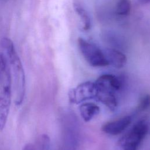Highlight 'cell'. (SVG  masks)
Listing matches in <instances>:
<instances>
[{"mask_svg": "<svg viewBox=\"0 0 150 150\" xmlns=\"http://www.w3.org/2000/svg\"><path fill=\"white\" fill-rule=\"evenodd\" d=\"M1 43L5 51L10 67L15 103L16 105L19 106L23 103L26 93V78L23 66L13 42L8 38H4Z\"/></svg>", "mask_w": 150, "mask_h": 150, "instance_id": "6da1fadb", "label": "cell"}, {"mask_svg": "<svg viewBox=\"0 0 150 150\" xmlns=\"http://www.w3.org/2000/svg\"><path fill=\"white\" fill-rule=\"evenodd\" d=\"M97 90L95 82L86 81L80 84L75 88L71 89L69 93V98L74 104L83 103L91 99H96Z\"/></svg>", "mask_w": 150, "mask_h": 150, "instance_id": "8992f818", "label": "cell"}, {"mask_svg": "<svg viewBox=\"0 0 150 150\" xmlns=\"http://www.w3.org/2000/svg\"><path fill=\"white\" fill-rule=\"evenodd\" d=\"M150 105V95L146 94L141 98L136 111L137 112L143 111Z\"/></svg>", "mask_w": 150, "mask_h": 150, "instance_id": "9a60e30c", "label": "cell"}, {"mask_svg": "<svg viewBox=\"0 0 150 150\" xmlns=\"http://www.w3.org/2000/svg\"><path fill=\"white\" fill-rule=\"evenodd\" d=\"M96 100L101 102L112 111L115 110L117 107V100L115 94L97 91Z\"/></svg>", "mask_w": 150, "mask_h": 150, "instance_id": "7c38bea8", "label": "cell"}, {"mask_svg": "<svg viewBox=\"0 0 150 150\" xmlns=\"http://www.w3.org/2000/svg\"><path fill=\"white\" fill-rule=\"evenodd\" d=\"M98 92L115 94L123 86L122 80L112 74H104L100 76L95 81Z\"/></svg>", "mask_w": 150, "mask_h": 150, "instance_id": "52a82bcc", "label": "cell"}, {"mask_svg": "<svg viewBox=\"0 0 150 150\" xmlns=\"http://www.w3.org/2000/svg\"><path fill=\"white\" fill-rule=\"evenodd\" d=\"M73 6L83 24V29L86 30L90 29L91 25V18L83 2L80 0H73Z\"/></svg>", "mask_w": 150, "mask_h": 150, "instance_id": "30bf717a", "label": "cell"}, {"mask_svg": "<svg viewBox=\"0 0 150 150\" xmlns=\"http://www.w3.org/2000/svg\"><path fill=\"white\" fill-rule=\"evenodd\" d=\"M131 9L130 0H118L116 4V12L120 16L128 15Z\"/></svg>", "mask_w": 150, "mask_h": 150, "instance_id": "4fadbf2b", "label": "cell"}, {"mask_svg": "<svg viewBox=\"0 0 150 150\" xmlns=\"http://www.w3.org/2000/svg\"><path fill=\"white\" fill-rule=\"evenodd\" d=\"M149 129L148 121L142 119L134 126L119 141L118 150H137Z\"/></svg>", "mask_w": 150, "mask_h": 150, "instance_id": "3957f363", "label": "cell"}, {"mask_svg": "<svg viewBox=\"0 0 150 150\" xmlns=\"http://www.w3.org/2000/svg\"><path fill=\"white\" fill-rule=\"evenodd\" d=\"M12 81L6 57L0 53V132L7 122L12 100Z\"/></svg>", "mask_w": 150, "mask_h": 150, "instance_id": "7a4b0ae2", "label": "cell"}, {"mask_svg": "<svg viewBox=\"0 0 150 150\" xmlns=\"http://www.w3.org/2000/svg\"><path fill=\"white\" fill-rule=\"evenodd\" d=\"M78 127L72 115L63 120V150H76L78 144Z\"/></svg>", "mask_w": 150, "mask_h": 150, "instance_id": "5b68a950", "label": "cell"}, {"mask_svg": "<svg viewBox=\"0 0 150 150\" xmlns=\"http://www.w3.org/2000/svg\"><path fill=\"white\" fill-rule=\"evenodd\" d=\"M79 49L87 62L93 67H103L108 65L103 50L96 45L82 38L78 39Z\"/></svg>", "mask_w": 150, "mask_h": 150, "instance_id": "277c9868", "label": "cell"}, {"mask_svg": "<svg viewBox=\"0 0 150 150\" xmlns=\"http://www.w3.org/2000/svg\"><path fill=\"white\" fill-rule=\"evenodd\" d=\"M22 150H36V148L33 144L28 143L24 145Z\"/></svg>", "mask_w": 150, "mask_h": 150, "instance_id": "e0dca14e", "label": "cell"}, {"mask_svg": "<svg viewBox=\"0 0 150 150\" xmlns=\"http://www.w3.org/2000/svg\"><path fill=\"white\" fill-rule=\"evenodd\" d=\"M104 38L111 45H113L114 46H117L120 44L121 39H120V37L114 33H111L110 32L106 33Z\"/></svg>", "mask_w": 150, "mask_h": 150, "instance_id": "2e32d148", "label": "cell"}, {"mask_svg": "<svg viewBox=\"0 0 150 150\" xmlns=\"http://www.w3.org/2000/svg\"><path fill=\"white\" fill-rule=\"evenodd\" d=\"M80 113L81 118L86 122L91 121L100 112V108L93 103H83L79 107Z\"/></svg>", "mask_w": 150, "mask_h": 150, "instance_id": "8fae6325", "label": "cell"}, {"mask_svg": "<svg viewBox=\"0 0 150 150\" xmlns=\"http://www.w3.org/2000/svg\"><path fill=\"white\" fill-rule=\"evenodd\" d=\"M132 117L127 115L119 119L106 122L102 127V131L111 135H117L122 133L131 124Z\"/></svg>", "mask_w": 150, "mask_h": 150, "instance_id": "ba28073f", "label": "cell"}, {"mask_svg": "<svg viewBox=\"0 0 150 150\" xmlns=\"http://www.w3.org/2000/svg\"><path fill=\"white\" fill-rule=\"evenodd\" d=\"M50 147V139L46 134L39 136L38 139L36 148L38 150H49Z\"/></svg>", "mask_w": 150, "mask_h": 150, "instance_id": "5bb4252c", "label": "cell"}, {"mask_svg": "<svg viewBox=\"0 0 150 150\" xmlns=\"http://www.w3.org/2000/svg\"><path fill=\"white\" fill-rule=\"evenodd\" d=\"M107 63L112 66L120 69L124 67L127 61L126 56L118 49L107 48L103 50Z\"/></svg>", "mask_w": 150, "mask_h": 150, "instance_id": "9c48e42d", "label": "cell"}]
</instances>
